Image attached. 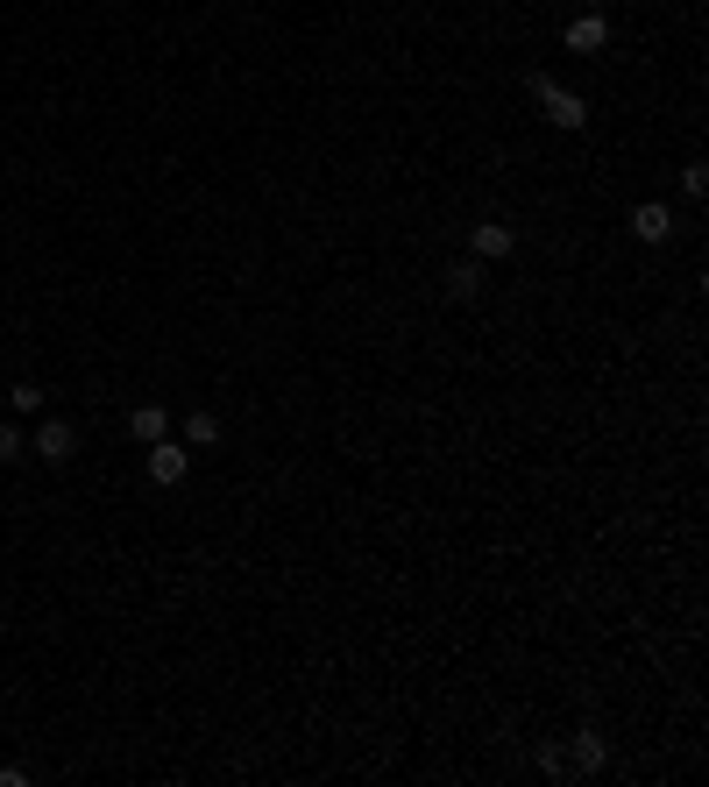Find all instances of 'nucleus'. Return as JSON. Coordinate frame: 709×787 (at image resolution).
I'll list each match as a JSON object with an SVG mask.
<instances>
[{"mask_svg":"<svg viewBox=\"0 0 709 787\" xmlns=\"http://www.w3.org/2000/svg\"><path fill=\"white\" fill-rule=\"evenodd\" d=\"M532 93H539V107H546V121H554V128H568V135H582V128H589V107H582V93L554 86L546 71H532Z\"/></svg>","mask_w":709,"mask_h":787,"instance_id":"1","label":"nucleus"},{"mask_svg":"<svg viewBox=\"0 0 709 787\" xmlns=\"http://www.w3.org/2000/svg\"><path fill=\"white\" fill-rule=\"evenodd\" d=\"M185 468H192V447H178V440H149V483H156V490H178Z\"/></svg>","mask_w":709,"mask_h":787,"instance_id":"2","label":"nucleus"},{"mask_svg":"<svg viewBox=\"0 0 709 787\" xmlns=\"http://www.w3.org/2000/svg\"><path fill=\"white\" fill-rule=\"evenodd\" d=\"M71 447H78V426H71V419H43V426L29 433V454H43L50 468H64V461H71Z\"/></svg>","mask_w":709,"mask_h":787,"instance_id":"3","label":"nucleus"},{"mask_svg":"<svg viewBox=\"0 0 709 787\" xmlns=\"http://www.w3.org/2000/svg\"><path fill=\"white\" fill-rule=\"evenodd\" d=\"M632 234H639L646 249H667V242H674V213H667L660 199H646V206L632 213Z\"/></svg>","mask_w":709,"mask_h":787,"instance_id":"4","label":"nucleus"},{"mask_svg":"<svg viewBox=\"0 0 709 787\" xmlns=\"http://www.w3.org/2000/svg\"><path fill=\"white\" fill-rule=\"evenodd\" d=\"M511 249H518V234H511L504 220H483V227H476V263H490V256H511Z\"/></svg>","mask_w":709,"mask_h":787,"instance_id":"5","label":"nucleus"},{"mask_svg":"<svg viewBox=\"0 0 709 787\" xmlns=\"http://www.w3.org/2000/svg\"><path fill=\"white\" fill-rule=\"evenodd\" d=\"M440 284H447V298H483V263H476V256H468V263H447Z\"/></svg>","mask_w":709,"mask_h":787,"instance_id":"6","label":"nucleus"},{"mask_svg":"<svg viewBox=\"0 0 709 787\" xmlns=\"http://www.w3.org/2000/svg\"><path fill=\"white\" fill-rule=\"evenodd\" d=\"M128 433H135L142 447L164 440V433H171V412H164V405H135V412H128Z\"/></svg>","mask_w":709,"mask_h":787,"instance_id":"7","label":"nucleus"},{"mask_svg":"<svg viewBox=\"0 0 709 787\" xmlns=\"http://www.w3.org/2000/svg\"><path fill=\"white\" fill-rule=\"evenodd\" d=\"M603 43H610V22H603V15L568 22V50H582V57H589V50H603Z\"/></svg>","mask_w":709,"mask_h":787,"instance_id":"8","label":"nucleus"},{"mask_svg":"<svg viewBox=\"0 0 709 787\" xmlns=\"http://www.w3.org/2000/svg\"><path fill=\"white\" fill-rule=\"evenodd\" d=\"M603 759H610V745H603L596 731H575V766H582V773H596Z\"/></svg>","mask_w":709,"mask_h":787,"instance_id":"9","label":"nucleus"},{"mask_svg":"<svg viewBox=\"0 0 709 787\" xmlns=\"http://www.w3.org/2000/svg\"><path fill=\"white\" fill-rule=\"evenodd\" d=\"M213 440H220V419L213 412H192L185 419V447H213Z\"/></svg>","mask_w":709,"mask_h":787,"instance_id":"10","label":"nucleus"},{"mask_svg":"<svg viewBox=\"0 0 709 787\" xmlns=\"http://www.w3.org/2000/svg\"><path fill=\"white\" fill-rule=\"evenodd\" d=\"M8 405H15L22 419H36V412H43V390H36V383H15V390H8Z\"/></svg>","mask_w":709,"mask_h":787,"instance_id":"11","label":"nucleus"},{"mask_svg":"<svg viewBox=\"0 0 709 787\" xmlns=\"http://www.w3.org/2000/svg\"><path fill=\"white\" fill-rule=\"evenodd\" d=\"M22 447H29V440H22L15 426H0V461H22Z\"/></svg>","mask_w":709,"mask_h":787,"instance_id":"12","label":"nucleus"}]
</instances>
